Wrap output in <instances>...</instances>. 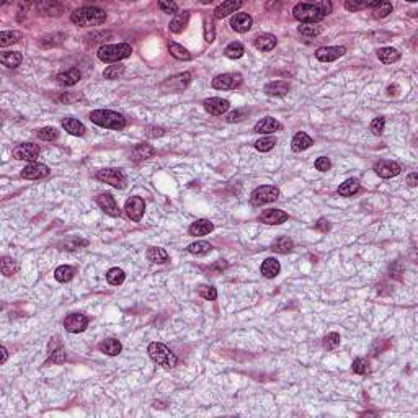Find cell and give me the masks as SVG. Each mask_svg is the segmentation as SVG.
Here are the masks:
<instances>
[{
	"instance_id": "6da1fadb",
	"label": "cell",
	"mask_w": 418,
	"mask_h": 418,
	"mask_svg": "<svg viewBox=\"0 0 418 418\" xmlns=\"http://www.w3.org/2000/svg\"><path fill=\"white\" fill-rule=\"evenodd\" d=\"M328 13H332V4L327 2V0L315 4L301 2L293 9V17L302 25H314L325 18Z\"/></svg>"
},
{
	"instance_id": "7a4b0ae2",
	"label": "cell",
	"mask_w": 418,
	"mask_h": 418,
	"mask_svg": "<svg viewBox=\"0 0 418 418\" xmlns=\"http://www.w3.org/2000/svg\"><path fill=\"white\" fill-rule=\"evenodd\" d=\"M71 22L77 26H85V28L98 26L106 22V13L102 9H97V7H82V9L72 12Z\"/></svg>"
},
{
	"instance_id": "3957f363",
	"label": "cell",
	"mask_w": 418,
	"mask_h": 418,
	"mask_svg": "<svg viewBox=\"0 0 418 418\" xmlns=\"http://www.w3.org/2000/svg\"><path fill=\"white\" fill-rule=\"evenodd\" d=\"M90 119H92V123L102 126V127H105V129L119 131V129H123V127H126V118L123 116V114H119L116 111H110V110L92 111Z\"/></svg>"
},
{
	"instance_id": "277c9868",
	"label": "cell",
	"mask_w": 418,
	"mask_h": 418,
	"mask_svg": "<svg viewBox=\"0 0 418 418\" xmlns=\"http://www.w3.org/2000/svg\"><path fill=\"white\" fill-rule=\"evenodd\" d=\"M132 52L131 44L127 43H119V44H103L102 48L98 49L97 56L102 62H118V60H123L126 57H129Z\"/></svg>"
},
{
	"instance_id": "5b68a950",
	"label": "cell",
	"mask_w": 418,
	"mask_h": 418,
	"mask_svg": "<svg viewBox=\"0 0 418 418\" xmlns=\"http://www.w3.org/2000/svg\"><path fill=\"white\" fill-rule=\"evenodd\" d=\"M147 353H149L151 360L154 363H157L159 366L165 368V369H172L178 365L177 356H175L165 345H162V343H151V345L147 346Z\"/></svg>"
},
{
	"instance_id": "8992f818",
	"label": "cell",
	"mask_w": 418,
	"mask_h": 418,
	"mask_svg": "<svg viewBox=\"0 0 418 418\" xmlns=\"http://www.w3.org/2000/svg\"><path fill=\"white\" fill-rule=\"evenodd\" d=\"M280 196V190L276 186H271V185H263V186H258L257 190L252 193L250 196V201L253 206H263V204H268V203H273Z\"/></svg>"
},
{
	"instance_id": "52a82bcc",
	"label": "cell",
	"mask_w": 418,
	"mask_h": 418,
	"mask_svg": "<svg viewBox=\"0 0 418 418\" xmlns=\"http://www.w3.org/2000/svg\"><path fill=\"white\" fill-rule=\"evenodd\" d=\"M97 180L111 185L114 188H119V190L126 188V177L123 175V172L118 170V168H103V170H98Z\"/></svg>"
},
{
	"instance_id": "ba28073f",
	"label": "cell",
	"mask_w": 418,
	"mask_h": 418,
	"mask_svg": "<svg viewBox=\"0 0 418 418\" xmlns=\"http://www.w3.org/2000/svg\"><path fill=\"white\" fill-rule=\"evenodd\" d=\"M190 80H191V74L190 72H183V74H178V76H173V77H168L167 80H164L160 85V89L170 93V92H183L188 85H190Z\"/></svg>"
},
{
	"instance_id": "9c48e42d",
	"label": "cell",
	"mask_w": 418,
	"mask_h": 418,
	"mask_svg": "<svg viewBox=\"0 0 418 418\" xmlns=\"http://www.w3.org/2000/svg\"><path fill=\"white\" fill-rule=\"evenodd\" d=\"M39 152H41V149H39L38 144L26 143V144H20V146L15 147V149H13V157L18 159V160H26V162H30V164H33V162H36Z\"/></svg>"
},
{
	"instance_id": "30bf717a",
	"label": "cell",
	"mask_w": 418,
	"mask_h": 418,
	"mask_svg": "<svg viewBox=\"0 0 418 418\" xmlns=\"http://www.w3.org/2000/svg\"><path fill=\"white\" fill-rule=\"evenodd\" d=\"M242 76L240 74H222L213 79V87L216 90H234L240 87Z\"/></svg>"
},
{
	"instance_id": "8fae6325",
	"label": "cell",
	"mask_w": 418,
	"mask_h": 418,
	"mask_svg": "<svg viewBox=\"0 0 418 418\" xmlns=\"http://www.w3.org/2000/svg\"><path fill=\"white\" fill-rule=\"evenodd\" d=\"M87 325H89V319H87V315L84 314H69L65 317V320H64V327L65 330L69 333H80V332H84V330L87 328Z\"/></svg>"
},
{
	"instance_id": "7c38bea8",
	"label": "cell",
	"mask_w": 418,
	"mask_h": 418,
	"mask_svg": "<svg viewBox=\"0 0 418 418\" xmlns=\"http://www.w3.org/2000/svg\"><path fill=\"white\" fill-rule=\"evenodd\" d=\"M124 209H126L127 218L137 222V221L143 219V216H144L146 203H144V199L141 198V196H131L129 199L126 201Z\"/></svg>"
},
{
	"instance_id": "4fadbf2b",
	"label": "cell",
	"mask_w": 418,
	"mask_h": 418,
	"mask_svg": "<svg viewBox=\"0 0 418 418\" xmlns=\"http://www.w3.org/2000/svg\"><path fill=\"white\" fill-rule=\"evenodd\" d=\"M49 168L44 164H38V162H33V164L26 165L22 170V178L26 180H43L46 177H49Z\"/></svg>"
},
{
	"instance_id": "5bb4252c",
	"label": "cell",
	"mask_w": 418,
	"mask_h": 418,
	"mask_svg": "<svg viewBox=\"0 0 418 418\" xmlns=\"http://www.w3.org/2000/svg\"><path fill=\"white\" fill-rule=\"evenodd\" d=\"M48 353H49V361L56 363V365H62L67 358V353H65V348L62 345V340L59 338V336H54L49 341V346H48Z\"/></svg>"
},
{
	"instance_id": "9a60e30c",
	"label": "cell",
	"mask_w": 418,
	"mask_h": 418,
	"mask_svg": "<svg viewBox=\"0 0 418 418\" xmlns=\"http://www.w3.org/2000/svg\"><path fill=\"white\" fill-rule=\"evenodd\" d=\"M374 170L381 178H392V177H397V175L402 172V168H400L399 164H397V162L381 160L374 165Z\"/></svg>"
},
{
	"instance_id": "2e32d148",
	"label": "cell",
	"mask_w": 418,
	"mask_h": 418,
	"mask_svg": "<svg viewBox=\"0 0 418 418\" xmlns=\"http://www.w3.org/2000/svg\"><path fill=\"white\" fill-rule=\"evenodd\" d=\"M203 105H204V110L209 114H214V116H222V114L227 113V110L231 108V103H229L227 100H222V98H218V97L204 100Z\"/></svg>"
},
{
	"instance_id": "e0dca14e",
	"label": "cell",
	"mask_w": 418,
	"mask_h": 418,
	"mask_svg": "<svg viewBox=\"0 0 418 418\" xmlns=\"http://www.w3.org/2000/svg\"><path fill=\"white\" fill-rule=\"evenodd\" d=\"M346 52V49L343 46H327V48H320L315 51V57L322 60V62H332L341 57Z\"/></svg>"
},
{
	"instance_id": "ac0fdd59",
	"label": "cell",
	"mask_w": 418,
	"mask_h": 418,
	"mask_svg": "<svg viewBox=\"0 0 418 418\" xmlns=\"http://www.w3.org/2000/svg\"><path fill=\"white\" fill-rule=\"evenodd\" d=\"M289 219L288 213L281 211V209H266L265 213H261L260 216V221L263 224H268V226H278V224H283V222H286Z\"/></svg>"
},
{
	"instance_id": "d6986e66",
	"label": "cell",
	"mask_w": 418,
	"mask_h": 418,
	"mask_svg": "<svg viewBox=\"0 0 418 418\" xmlns=\"http://www.w3.org/2000/svg\"><path fill=\"white\" fill-rule=\"evenodd\" d=\"M97 204L103 209L106 214L113 216V218H116V216L121 214L119 207H118V203L116 199H114L110 193H102L100 196H97Z\"/></svg>"
},
{
	"instance_id": "ffe728a7",
	"label": "cell",
	"mask_w": 418,
	"mask_h": 418,
	"mask_svg": "<svg viewBox=\"0 0 418 418\" xmlns=\"http://www.w3.org/2000/svg\"><path fill=\"white\" fill-rule=\"evenodd\" d=\"M283 129V124L280 123L278 119H274L271 116H266L260 119L257 124H255V132L258 134H273L276 131H281Z\"/></svg>"
},
{
	"instance_id": "44dd1931",
	"label": "cell",
	"mask_w": 418,
	"mask_h": 418,
	"mask_svg": "<svg viewBox=\"0 0 418 418\" xmlns=\"http://www.w3.org/2000/svg\"><path fill=\"white\" fill-rule=\"evenodd\" d=\"M253 20L248 13H235V15L231 18V26L234 31L237 33H245L252 28Z\"/></svg>"
},
{
	"instance_id": "7402d4cb",
	"label": "cell",
	"mask_w": 418,
	"mask_h": 418,
	"mask_svg": "<svg viewBox=\"0 0 418 418\" xmlns=\"http://www.w3.org/2000/svg\"><path fill=\"white\" fill-rule=\"evenodd\" d=\"M80 77H82V74H80L79 69H76V67H72V69H67V71H62V72H59L57 74V82L59 85H62V87H72V85H76Z\"/></svg>"
},
{
	"instance_id": "603a6c76",
	"label": "cell",
	"mask_w": 418,
	"mask_h": 418,
	"mask_svg": "<svg viewBox=\"0 0 418 418\" xmlns=\"http://www.w3.org/2000/svg\"><path fill=\"white\" fill-rule=\"evenodd\" d=\"M213 229H214V224L211 221L198 219L193 222L188 231H190V235H194V237H203V235H207L209 232H213Z\"/></svg>"
},
{
	"instance_id": "cb8c5ba5",
	"label": "cell",
	"mask_w": 418,
	"mask_h": 418,
	"mask_svg": "<svg viewBox=\"0 0 418 418\" xmlns=\"http://www.w3.org/2000/svg\"><path fill=\"white\" fill-rule=\"evenodd\" d=\"M188 22H190V12L183 10V12H180L173 17L168 28H170V31L175 33V35H178V33H181L188 26Z\"/></svg>"
},
{
	"instance_id": "d4e9b609",
	"label": "cell",
	"mask_w": 418,
	"mask_h": 418,
	"mask_svg": "<svg viewBox=\"0 0 418 418\" xmlns=\"http://www.w3.org/2000/svg\"><path fill=\"white\" fill-rule=\"evenodd\" d=\"M240 7H242V2H239V0H229V2H222L221 5L216 7L214 17H216V18L229 17L231 13H235V10H239Z\"/></svg>"
},
{
	"instance_id": "484cf974",
	"label": "cell",
	"mask_w": 418,
	"mask_h": 418,
	"mask_svg": "<svg viewBox=\"0 0 418 418\" xmlns=\"http://www.w3.org/2000/svg\"><path fill=\"white\" fill-rule=\"evenodd\" d=\"M280 271H281V265L276 258H266L261 263V274L268 280L276 278L280 274Z\"/></svg>"
},
{
	"instance_id": "4316f807",
	"label": "cell",
	"mask_w": 418,
	"mask_h": 418,
	"mask_svg": "<svg viewBox=\"0 0 418 418\" xmlns=\"http://www.w3.org/2000/svg\"><path fill=\"white\" fill-rule=\"evenodd\" d=\"M154 154H156V149L151 146V144H137L134 149L131 151V159L132 160H136V162H141V160H146V159H149L152 157Z\"/></svg>"
},
{
	"instance_id": "83f0119b",
	"label": "cell",
	"mask_w": 418,
	"mask_h": 418,
	"mask_svg": "<svg viewBox=\"0 0 418 418\" xmlns=\"http://www.w3.org/2000/svg\"><path fill=\"white\" fill-rule=\"evenodd\" d=\"M278 44V39H276L273 35H269V33H265V35H260L257 39H255V48L261 52H268L274 49V46Z\"/></svg>"
},
{
	"instance_id": "f1b7e54d",
	"label": "cell",
	"mask_w": 418,
	"mask_h": 418,
	"mask_svg": "<svg viewBox=\"0 0 418 418\" xmlns=\"http://www.w3.org/2000/svg\"><path fill=\"white\" fill-rule=\"evenodd\" d=\"M289 92V84L278 80V82H269L265 85V93L269 97H285Z\"/></svg>"
},
{
	"instance_id": "f546056e",
	"label": "cell",
	"mask_w": 418,
	"mask_h": 418,
	"mask_svg": "<svg viewBox=\"0 0 418 418\" xmlns=\"http://www.w3.org/2000/svg\"><path fill=\"white\" fill-rule=\"evenodd\" d=\"M62 127L69 134H72V136H84L85 131H87L85 126L76 118H64L62 119Z\"/></svg>"
},
{
	"instance_id": "4dcf8cb0",
	"label": "cell",
	"mask_w": 418,
	"mask_h": 418,
	"mask_svg": "<svg viewBox=\"0 0 418 418\" xmlns=\"http://www.w3.org/2000/svg\"><path fill=\"white\" fill-rule=\"evenodd\" d=\"M100 352L108 355V356H116L121 353V350H123V346H121V341L116 340V338H106L103 340L102 343H100Z\"/></svg>"
},
{
	"instance_id": "1f68e13d",
	"label": "cell",
	"mask_w": 418,
	"mask_h": 418,
	"mask_svg": "<svg viewBox=\"0 0 418 418\" xmlns=\"http://www.w3.org/2000/svg\"><path fill=\"white\" fill-rule=\"evenodd\" d=\"M314 144V141L307 136L306 132H298L296 136L293 137L291 141V147H293V151L294 152H302V151H306L309 149Z\"/></svg>"
},
{
	"instance_id": "d6a6232c",
	"label": "cell",
	"mask_w": 418,
	"mask_h": 418,
	"mask_svg": "<svg viewBox=\"0 0 418 418\" xmlns=\"http://www.w3.org/2000/svg\"><path fill=\"white\" fill-rule=\"evenodd\" d=\"M22 60H23V56L17 51H5L0 56V62L5 67H9V69H15V67L22 64Z\"/></svg>"
},
{
	"instance_id": "836d02e7",
	"label": "cell",
	"mask_w": 418,
	"mask_h": 418,
	"mask_svg": "<svg viewBox=\"0 0 418 418\" xmlns=\"http://www.w3.org/2000/svg\"><path fill=\"white\" fill-rule=\"evenodd\" d=\"M358 191H360V181L355 178H350L345 181V183H341L338 186V194L340 196H345V198L355 196Z\"/></svg>"
},
{
	"instance_id": "e575fe53",
	"label": "cell",
	"mask_w": 418,
	"mask_h": 418,
	"mask_svg": "<svg viewBox=\"0 0 418 418\" xmlns=\"http://www.w3.org/2000/svg\"><path fill=\"white\" fill-rule=\"evenodd\" d=\"M146 257L149 261L157 263V265H164V263L168 261V253L164 250V248H159V247H151L149 250H147Z\"/></svg>"
},
{
	"instance_id": "d590c367",
	"label": "cell",
	"mask_w": 418,
	"mask_h": 418,
	"mask_svg": "<svg viewBox=\"0 0 418 418\" xmlns=\"http://www.w3.org/2000/svg\"><path fill=\"white\" fill-rule=\"evenodd\" d=\"M38 10L44 13V15H54V17H60L64 12V7L57 4V2H41L38 4Z\"/></svg>"
},
{
	"instance_id": "8d00e7d4",
	"label": "cell",
	"mask_w": 418,
	"mask_h": 418,
	"mask_svg": "<svg viewBox=\"0 0 418 418\" xmlns=\"http://www.w3.org/2000/svg\"><path fill=\"white\" fill-rule=\"evenodd\" d=\"M377 57H379V60L384 64H392L400 59V52L394 48H381L377 51Z\"/></svg>"
},
{
	"instance_id": "74e56055",
	"label": "cell",
	"mask_w": 418,
	"mask_h": 418,
	"mask_svg": "<svg viewBox=\"0 0 418 418\" xmlns=\"http://www.w3.org/2000/svg\"><path fill=\"white\" fill-rule=\"evenodd\" d=\"M294 248V242L289 237H280L274 240V244L271 245V250L276 253H289Z\"/></svg>"
},
{
	"instance_id": "f35d334b",
	"label": "cell",
	"mask_w": 418,
	"mask_h": 418,
	"mask_svg": "<svg viewBox=\"0 0 418 418\" xmlns=\"http://www.w3.org/2000/svg\"><path fill=\"white\" fill-rule=\"evenodd\" d=\"M74 274H76V269H74L72 266H69V265H62V266L56 268V271H54V278H56L59 283H69L74 278Z\"/></svg>"
},
{
	"instance_id": "ab89813d",
	"label": "cell",
	"mask_w": 418,
	"mask_h": 418,
	"mask_svg": "<svg viewBox=\"0 0 418 418\" xmlns=\"http://www.w3.org/2000/svg\"><path fill=\"white\" fill-rule=\"evenodd\" d=\"M22 39V33L20 31H2L0 33V46L7 48L13 43H18Z\"/></svg>"
},
{
	"instance_id": "60d3db41",
	"label": "cell",
	"mask_w": 418,
	"mask_h": 418,
	"mask_svg": "<svg viewBox=\"0 0 418 418\" xmlns=\"http://www.w3.org/2000/svg\"><path fill=\"white\" fill-rule=\"evenodd\" d=\"M168 51L175 57V59H180V60H190L191 59V54L188 52L183 46H180L178 43H168Z\"/></svg>"
},
{
	"instance_id": "b9f144b4",
	"label": "cell",
	"mask_w": 418,
	"mask_h": 418,
	"mask_svg": "<svg viewBox=\"0 0 418 418\" xmlns=\"http://www.w3.org/2000/svg\"><path fill=\"white\" fill-rule=\"evenodd\" d=\"M124 278H126V274H124V271L121 268H111L110 271L106 273V281L110 283V285H113V286L123 285Z\"/></svg>"
},
{
	"instance_id": "7bdbcfd3",
	"label": "cell",
	"mask_w": 418,
	"mask_h": 418,
	"mask_svg": "<svg viewBox=\"0 0 418 418\" xmlns=\"http://www.w3.org/2000/svg\"><path fill=\"white\" fill-rule=\"evenodd\" d=\"M213 250V245L207 244L204 240H199V242H193V244L188 245V252L193 253V255H206Z\"/></svg>"
},
{
	"instance_id": "ee69618b",
	"label": "cell",
	"mask_w": 418,
	"mask_h": 418,
	"mask_svg": "<svg viewBox=\"0 0 418 418\" xmlns=\"http://www.w3.org/2000/svg\"><path fill=\"white\" fill-rule=\"evenodd\" d=\"M244 52H245L244 46H242L240 43H237V41L227 44V48L224 49V54L229 59H240L242 56H244Z\"/></svg>"
},
{
	"instance_id": "f6af8a7d",
	"label": "cell",
	"mask_w": 418,
	"mask_h": 418,
	"mask_svg": "<svg viewBox=\"0 0 418 418\" xmlns=\"http://www.w3.org/2000/svg\"><path fill=\"white\" fill-rule=\"evenodd\" d=\"M124 74V65L123 64H114V65H110L108 69H105L103 72V77L108 79V80H116L119 79L121 76Z\"/></svg>"
},
{
	"instance_id": "bcb514c9",
	"label": "cell",
	"mask_w": 418,
	"mask_h": 418,
	"mask_svg": "<svg viewBox=\"0 0 418 418\" xmlns=\"http://www.w3.org/2000/svg\"><path fill=\"white\" fill-rule=\"evenodd\" d=\"M274 146H276V137H273V136L261 137V139L257 141V143H255V147H257V151H260V152L271 151Z\"/></svg>"
},
{
	"instance_id": "7dc6e473",
	"label": "cell",
	"mask_w": 418,
	"mask_h": 418,
	"mask_svg": "<svg viewBox=\"0 0 418 418\" xmlns=\"http://www.w3.org/2000/svg\"><path fill=\"white\" fill-rule=\"evenodd\" d=\"M389 13H392V4L390 2H381L373 10V17L374 18H384V17H387Z\"/></svg>"
},
{
	"instance_id": "c3c4849f",
	"label": "cell",
	"mask_w": 418,
	"mask_h": 418,
	"mask_svg": "<svg viewBox=\"0 0 418 418\" xmlns=\"http://www.w3.org/2000/svg\"><path fill=\"white\" fill-rule=\"evenodd\" d=\"M17 269H18V265H17V261L10 258V257H5L2 260V273L5 276H12L13 273H17Z\"/></svg>"
},
{
	"instance_id": "681fc988",
	"label": "cell",
	"mask_w": 418,
	"mask_h": 418,
	"mask_svg": "<svg viewBox=\"0 0 418 418\" xmlns=\"http://www.w3.org/2000/svg\"><path fill=\"white\" fill-rule=\"evenodd\" d=\"M340 335L338 333H335V332H332V333H328V335H325V338H323V348L325 350H335L336 346L340 345Z\"/></svg>"
},
{
	"instance_id": "f907efd6",
	"label": "cell",
	"mask_w": 418,
	"mask_h": 418,
	"mask_svg": "<svg viewBox=\"0 0 418 418\" xmlns=\"http://www.w3.org/2000/svg\"><path fill=\"white\" fill-rule=\"evenodd\" d=\"M299 33L306 38H314L320 35V26L315 25H301L299 26Z\"/></svg>"
},
{
	"instance_id": "816d5d0a",
	"label": "cell",
	"mask_w": 418,
	"mask_h": 418,
	"mask_svg": "<svg viewBox=\"0 0 418 418\" xmlns=\"http://www.w3.org/2000/svg\"><path fill=\"white\" fill-rule=\"evenodd\" d=\"M38 136L43 141H54L59 137V131L56 127H43V129L38 131Z\"/></svg>"
},
{
	"instance_id": "f5cc1de1",
	"label": "cell",
	"mask_w": 418,
	"mask_h": 418,
	"mask_svg": "<svg viewBox=\"0 0 418 418\" xmlns=\"http://www.w3.org/2000/svg\"><path fill=\"white\" fill-rule=\"evenodd\" d=\"M198 293H199L201 298L206 299V301H214L216 298H218V291H216V288H213V286H206V285L199 286Z\"/></svg>"
},
{
	"instance_id": "db71d44e",
	"label": "cell",
	"mask_w": 418,
	"mask_h": 418,
	"mask_svg": "<svg viewBox=\"0 0 418 418\" xmlns=\"http://www.w3.org/2000/svg\"><path fill=\"white\" fill-rule=\"evenodd\" d=\"M216 38V30H214V23L211 18H204V39L207 43H213Z\"/></svg>"
},
{
	"instance_id": "11a10c76",
	"label": "cell",
	"mask_w": 418,
	"mask_h": 418,
	"mask_svg": "<svg viewBox=\"0 0 418 418\" xmlns=\"http://www.w3.org/2000/svg\"><path fill=\"white\" fill-rule=\"evenodd\" d=\"M384 127H386V119H384L382 116L374 118L373 123H371V131H373L374 136H381V134L384 132Z\"/></svg>"
},
{
	"instance_id": "9f6ffc18",
	"label": "cell",
	"mask_w": 418,
	"mask_h": 418,
	"mask_svg": "<svg viewBox=\"0 0 418 418\" xmlns=\"http://www.w3.org/2000/svg\"><path fill=\"white\" fill-rule=\"evenodd\" d=\"M368 371H369V365H368L366 360L356 358L353 361V373H356V374H366Z\"/></svg>"
},
{
	"instance_id": "6f0895ef",
	"label": "cell",
	"mask_w": 418,
	"mask_h": 418,
	"mask_svg": "<svg viewBox=\"0 0 418 418\" xmlns=\"http://www.w3.org/2000/svg\"><path fill=\"white\" fill-rule=\"evenodd\" d=\"M159 9L164 12V13H168V15H172V13L177 15L178 5L175 4V2H159Z\"/></svg>"
},
{
	"instance_id": "680465c9",
	"label": "cell",
	"mask_w": 418,
	"mask_h": 418,
	"mask_svg": "<svg viewBox=\"0 0 418 418\" xmlns=\"http://www.w3.org/2000/svg\"><path fill=\"white\" fill-rule=\"evenodd\" d=\"M330 167H332V162H330L328 157H319L315 160V168L319 172H327L330 170Z\"/></svg>"
},
{
	"instance_id": "91938a15",
	"label": "cell",
	"mask_w": 418,
	"mask_h": 418,
	"mask_svg": "<svg viewBox=\"0 0 418 418\" xmlns=\"http://www.w3.org/2000/svg\"><path fill=\"white\" fill-rule=\"evenodd\" d=\"M245 110H235L232 113L227 114V123H237V121H242L245 118Z\"/></svg>"
},
{
	"instance_id": "94428289",
	"label": "cell",
	"mask_w": 418,
	"mask_h": 418,
	"mask_svg": "<svg viewBox=\"0 0 418 418\" xmlns=\"http://www.w3.org/2000/svg\"><path fill=\"white\" fill-rule=\"evenodd\" d=\"M80 245H87V242L85 240H80V239H71V240H67L65 244H64V250H77V248Z\"/></svg>"
},
{
	"instance_id": "6125c7cd",
	"label": "cell",
	"mask_w": 418,
	"mask_h": 418,
	"mask_svg": "<svg viewBox=\"0 0 418 418\" xmlns=\"http://www.w3.org/2000/svg\"><path fill=\"white\" fill-rule=\"evenodd\" d=\"M315 227L319 229V231H322V232H327L328 229H330V224H328L327 219H319V222L315 224Z\"/></svg>"
},
{
	"instance_id": "be15d7a7",
	"label": "cell",
	"mask_w": 418,
	"mask_h": 418,
	"mask_svg": "<svg viewBox=\"0 0 418 418\" xmlns=\"http://www.w3.org/2000/svg\"><path fill=\"white\" fill-rule=\"evenodd\" d=\"M149 131L151 132H147V136H151V137H157V136H162V134H164V129H162V127H149Z\"/></svg>"
},
{
	"instance_id": "e7e4bbea",
	"label": "cell",
	"mask_w": 418,
	"mask_h": 418,
	"mask_svg": "<svg viewBox=\"0 0 418 418\" xmlns=\"http://www.w3.org/2000/svg\"><path fill=\"white\" fill-rule=\"evenodd\" d=\"M76 98H80L79 95H62L60 97V100H62V102H72V100H76Z\"/></svg>"
},
{
	"instance_id": "03108f58",
	"label": "cell",
	"mask_w": 418,
	"mask_h": 418,
	"mask_svg": "<svg viewBox=\"0 0 418 418\" xmlns=\"http://www.w3.org/2000/svg\"><path fill=\"white\" fill-rule=\"evenodd\" d=\"M407 181H408V185H410V186H415V185H416V173H412V175H410V177L407 178Z\"/></svg>"
},
{
	"instance_id": "003e7915",
	"label": "cell",
	"mask_w": 418,
	"mask_h": 418,
	"mask_svg": "<svg viewBox=\"0 0 418 418\" xmlns=\"http://www.w3.org/2000/svg\"><path fill=\"white\" fill-rule=\"evenodd\" d=\"M0 352H2V363H5V361H7V356H9V353H7L5 346H2V348H0Z\"/></svg>"
}]
</instances>
